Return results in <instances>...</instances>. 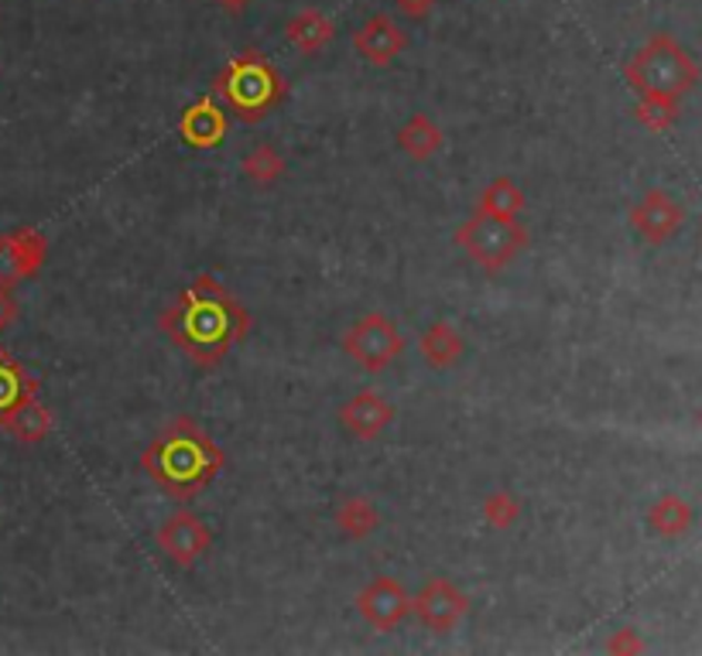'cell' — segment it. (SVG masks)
Segmentation results:
<instances>
[{
	"label": "cell",
	"instance_id": "52a82bcc",
	"mask_svg": "<svg viewBox=\"0 0 702 656\" xmlns=\"http://www.w3.org/2000/svg\"><path fill=\"white\" fill-rule=\"evenodd\" d=\"M466 612H470V595L459 592L449 578H428L411 595V615L433 633L456 629L466 619Z\"/></svg>",
	"mask_w": 702,
	"mask_h": 656
},
{
	"label": "cell",
	"instance_id": "8fae6325",
	"mask_svg": "<svg viewBox=\"0 0 702 656\" xmlns=\"http://www.w3.org/2000/svg\"><path fill=\"white\" fill-rule=\"evenodd\" d=\"M354 49L360 52L364 62H370L377 69H387L408 49V34L401 31V24L391 14H370L354 31Z\"/></svg>",
	"mask_w": 702,
	"mask_h": 656
},
{
	"label": "cell",
	"instance_id": "8992f818",
	"mask_svg": "<svg viewBox=\"0 0 702 656\" xmlns=\"http://www.w3.org/2000/svg\"><path fill=\"white\" fill-rule=\"evenodd\" d=\"M343 352L364 373H384L405 356V336L384 311H367L343 332Z\"/></svg>",
	"mask_w": 702,
	"mask_h": 656
},
{
	"label": "cell",
	"instance_id": "e0dca14e",
	"mask_svg": "<svg viewBox=\"0 0 702 656\" xmlns=\"http://www.w3.org/2000/svg\"><path fill=\"white\" fill-rule=\"evenodd\" d=\"M398 147L411 157V161H428L436 157L446 147V134L442 127L425 113H411L405 120V127L398 131Z\"/></svg>",
	"mask_w": 702,
	"mask_h": 656
},
{
	"label": "cell",
	"instance_id": "6da1fadb",
	"mask_svg": "<svg viewBox=\"0 0 702 656\" xmlns=\"http://www.w3.org/2000/svg\"><path fill=\"white\" fill-rule=\"evenodd\" d=\"M159 328L185 359L213 369L247 339L251 315L223 280L200 274L162 308Z\"/></svg>",
	"mask_w": 702,
	"mask_h": 656
},
{
	"label": "cell",
	"instance_id": "603a6c76",
	"mask_svg": "<svg viewBox=\"0 0 702 656\" xmlns=\"http://www.w3.org/2000/svg\"><path fill=\"white\" fill-rule=\"evenodd\" d=\"M518 516H521V503L507 489H497V492H490V496L484 500V520L494 530H511L518 523Z\"/></svg>",
	"mask_w": 702,
	"mask_h": 656
},
{
	"label": "cell",
	"instance_id": "d6986e66",
	"mask_svg": "<svg viewBox=\"0 0 702 656\" xmlns=\"http://www.w3.org/2000/svg\"><path fill=\"white\" fill-rule=\"evenodd\" d=\"M333 523H336V530L343 533V537H349V541H367L370 533L380 526V513H377V506H374L367 496H346V500L336 506Z\"/></svg>",
	"mask_w": 702,
	"mask_h": 656
},
{
	"label": "cell",
	"instance_id": "cb8c5ba5",
	"mask_svg": "<svg viewBox=\"0 0 702 656\" xmlns=\"http://www.w3.org/2000/svg\"><path fill=\"white\" fill-rule=\"evenodd\" d=\"M651 523H654V530H661V533H679V530L685 526V506H679L675 500L658 503L654 513H651Z\"/></svg>",
	"mask_w": 702,
	"mask_h": 656
},
{
	"label": "cell",
	"instance_id": "ba28073f",
	"mask_svg": "<svg viewBox=\"0 0 702 656\" xmlns=\"http://www.w3.org/2000/svg\"><path fill=\"white\" fill-rule=\"evenodd\" d=\"M154 541H159L162 554L179 564V567H192V564H200L206 557V551L213 547V533L210 526L203 523L200 513H192V510H179L172 513L159 533H154Z\"/></svg>",
	"mask_w": 702,
	"mask_h": 656
},
{
	"label": "cell",
	"instance_id": "7a4b0ae2",
	"mask_svg": "<svg viewBox=\"0 0 702 656\" xmlns=\"http://www.w3.org/2000/svg\"><path fill=\"white\" fill-rule=\"evenodd\" d=\"M223 448L210 438V431L196 418L169 421L141 455L144 475L159 485L169 500L189 503L223 472Z\"/></svg>",
	"mask_w": 702,
	"mask_h": 656
},
{
	"label": "cell",
	"instance_id": "d4e9b609",
	"mask_svg": "<svg viewBox=\"0 0 702 656\" xmlns=\"http://www.w3.org/2000/svg\"><path fill=\"white\" fill-rule=\"evenodd\" d=\"M395 8H398V14L408 18V21H425L428 14H433L436 0H395Z\"/></svg>",
	"mask_w": 702,
	"mask_h": 656
},
{
	"label": "cell",
	"instance_id": "3957f363",
	"mask_svg": "<svg viewBox=\"0 0 702 656\" xmlns=\"http://www.w3.org/2000/svg\"><path fill=\"white\" fill-rule=\"evenodd\" d=\"M213 93L244 123H261L285 100V75L275 69V62H267V55L247 49L216 72Z\"/></svg>",
	"mask_w": 702,
	"mask_h": 656
},
{
	"label": "cell",
	"instance_id": "277c9868",
	"mask_svg": "<svg viewBox=\"0 0 702 656\" xmlns=\"http://www.w3.org/2000/svg\"><path fill=\"white\" fill-rule=\"evenodd\" d=\"M452 239L466 257L490 274L503 270L515 257H521L531 243L528 226L518 216H497V213H484V209H477L470 219H466Z\"/></svg>",
	"mask_w": 702,
	"mask_h": 656
},
{
	"label": "cell",
	"instance_id": "30bf717a",
	"mask_svg": "<svg viewBox=\"0 0 702 656\" xmlns=\"http://www.w3.org/2000/svg\"><path fill=\"white\" fill-rule=\"evenodd\" d=\"M49 260V236L34 226L0 233V284L14 287L34 277Z\"/></svg>",
	"mask_w": 702,
	"mask_h": 656
},
{
	"label": "cell",
	"instance_id": "4316f807",
	"mask_svg": "<svg viewBox=\"0 0 702 656\" xmlns=\"http://www.w3.org/2000/svg\"><path fill=\"white\" fill-rule=\"evenodd\" d=\"M216 4H220L230 18H241V14L251 8V0H216Z\"/></svg>",
	"mask_w": 702,
	"mask_h": 656
},
{
	"label": "cell",
	"instance_id": "7c38bea8",
	"mask_svg": "<svg viewBox=\"0 0 702 656\" xmlns=\"http://www.w3.org/2000/svg\"><path fill=\"white\" fill-rule=\"evenodd\" d=\"M395 403L387 400L384 393H377V390H360V393H354L349 397L343 407H339V424L354 434V438H360V441H370V438H377L380 431H387L395 424Z\"/></svg>",
	"mask_w": 702,
	"mask_h": 656
},
{
	"label": "cell",
	"instance_id": "9a60e30c",
	"mask_svg": "<svg viewBox=\"0 0 702 656\" xmlns=\"http://www.w3.org/2000/svg\"><path fill=\"white\" fill-rule=\"evenodd\" d=\"M55 428V418L52 410L38 400V397H28L24 403H18L14 410H8L4 418H0V431H8L18 444H38L45 441Z\"/></svg>",
	"mask_w": 702,
	"mask_h": 656
},
{
	"label": "cell",
	"instance_id": "5b68a950",
	"mask_svg": "<svg viewBox=\"0 0 702 656\" xmlns=\"http://www.w3.org/2000/svg\"><path fill=\"white\" fill-rule=\"evenodd\" d=\"M623 72H628L631 86L644 96H675L679 90H685L695 79L692 62L685 59V52L669 34L651 38L648 45L628 62Z\"/></svg>",
	"mask_w": 702,
	"mask_h": 656
},
{
	"label": "cell",
	"instance_id": "5bb4252c",
	"mask_svg": "<svg viewBox=\"0 0 702 656\" xmlns=\"http://www.w3.org/2000/svg\"><path fill=\"white\" fill-rule=\"evenodd\" d=\"M285 38H288V45L302 55H319L323 49L333 45V38H336V21L316 8H305L298 11L288 24H285Z\"/></svg>",
	"mask_w": 702,
	"mask_h": 656
},
{
	"label": "cell",
	"instance_id": "9c48e42d",
	"mask_svg": "<svg viewBox=\"0 0 702 656\" xmlns=\"http://www.w3.org/2000/svg\"><path fill=\"white\" fill-rule=\"evenodd\" d=\"M357 612L360 619L377 629V633H391L398 629L408 615H411V595L401 588L398 578H391V574H380V578L367 582L360 592H357Z\"/></svg>",
	"mask_w": 702,
	"mask_h": 656
},
{
	"label": "cell",
	"instance_id": "ac0fdd59",
	"mask_svg": "<svg viewBox=\"0 0 702 656\" xmlns=\"http://www.w3.org/2000/svg\"><path fill=\"white\" fill-rule=\"evenodd\" d=\"M28 397H38V380L14 359L8 349H0V418L24 403Z\"/></svg>",
	"mask_w": 702,
	"mask_h": 656
},
{
	"label": "cell",
	"instance_id": "44dd1931",
	"mask_svg": "<svg viewBox=\"0 0 702 656\" xmlns=\"http://www.w3.org/2000/svg\"><path fill=\"white\" fill-rule=\"evenodd\" d=\"M525 205H528V198H525L521 185H515L511 178H494L477 198V209L497 213V216H521Z\"/></svg>",
	"mask_w": 702,
	"mask_h": 656
},
{
	"label": "cell",
	"instance_id": "2e32d148",
	"mask_svg": "<svg viewBox=\"0 0 702 656\" xmlns=\"http://www.w3.org/2000/svg\"><path fill=\"white\" fill-rule=\"evenodd\" d=\"M418 352L428 369H452L466 352V339L452 321H433L418 339Z\"/></svg>",
	"mask_w": 702,
	"mask_h": 656
},
{
	"label": "cell",
	"instance_id": "7402d4cb",
	"mask_svg": "<svg viewBox=\"0 0 702 656\" xmlns=\"http://www.w3.org/2000/svg\"><path fill=\"white\" fill-rule=\"evenodd\" d=\"M244 175L254 182V185H261V188H267V185H275L282 175H285V157H282V151L278 147H271V144H257L247 157H244Z\"/></svg>",
	"mask_w": 702,
	"mask_h": 656
},
{
	"label": "cell",
	"instance_id": "ffe728a7",
	"mask_svg": "<svg viewBox=\"0 0 702 656\" xmlns=\"http://www.w3.org/2000/svg\"><path fill=\"white\" fill-rule=\"evenodd\" d=\"M634 226L641 229V236L644 239H651V243H658V239H665L672 229H675V223H679V213H675V205L661 195V192H651L638 209H634Z\"/></svg>",
	"mask_w": 702,
	"mask_h": 656
},
{
	"label": "cell",
	"instance_id": "484cf974",
	"mask_svg": "<svg viewBox=\"0 0 702 656\" xmlns=\"http://www.w3.org/2000/svg\"><path fill=\"white\" fill-rule=\"evenodd\" d=\"M14 318H18V301L11 295V287L0 284V336H4L8 328L14 325Z\"/></svg>",
	"mask_w": 702,
	"mask_h": 656
},
{
	"label": "cell",
	"instance_id": "4fadbf2b",
	"mask_svg": "<svg viewBox=\"0 0 702 656\" xmlns=\"http://www.w3.org/2000/svg\"><path fill=\"white\" fill-rule=\"evenodd\" d=\"M226 131H230L226 113H223V106L213 96L196 100L192 106H185L182 116H179V137L189 147H196V151H210V147L223 144Z\"/></svg>",
	"mask_w": 702,
	"mask_h": 656
}]
</instances>
